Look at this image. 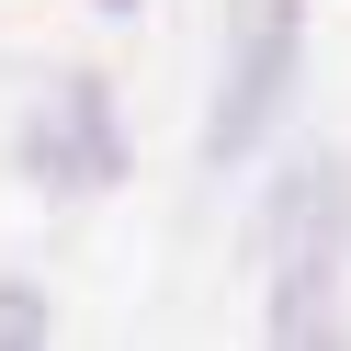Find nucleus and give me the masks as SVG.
Masks as SVG:
<instances>
[{
  "label": "nucleus",
  "instance_id": "obj_1",
  "mask_svg": "<svg viewBox=\"0 0 351 351\" xmlns=\"http://www.w3.org/2000/svg\"><path fill=\"white\" fill-rule=\"evenodd\" d=\"M283 69H295V0H272V12H238V57H227V91H215V125H204V170H238L261 147V125H272L283 102Z\"/></svg>",
  "mask_w": 351,
  "mask_h": 351
},
{
  "label": "nucleus",
  "instance_id": "obj_2",
  "mask_svg": "<svg viewBox=\"0 0 351 351\" xmlns=\"http://www.w3.org/2000/svg\"><path fill=\"white\" fill-rule=\"evenodd\" d=\"M23 170H34L46 193H102V182H125V136H114L102 80H57V91L34 102V125H23Z\"/></svg>",
  "mask_w": 351,
  "mask_h": 351
},
{
  "label": "nucleus",
  "instance_id": "obj_4",
  "mask_svg": "<svg viewBox=\"0 0 351 351\" xmlns=\"http://www.w3.org/2000/svg\"><path fill=\"white\" fill-rule=\"evenodd\" d=\"M102 12H136V0H102Z\"/></svg>",
  "mask_w": 351,
  "mask_h": 351
},
{
  "label": "nucleus",
  "instance_id": "obj_3",
  "mask_svg": "<svg viewBox=\"0 0 351 351\" xmlns=\"http://www.w3.org/2000/svg\"><path fill=\"white\" fill-rule=\"evenodd\" d=\"M0 351H46V283H0Z\"/></svg>",
  "mask_w": 351,
  "mask_h": 351
}]
</instances>
